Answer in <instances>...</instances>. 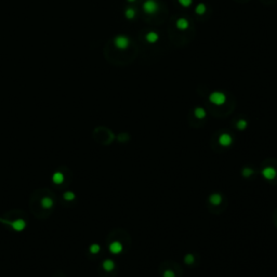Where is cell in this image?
<instances>
[{"label":"cell","mask_w":277,"mask_h":277,"mask_svg":"<svg viewBox=\"0 0 277 277\" xmlns=\"http://www.w3.org/2000/svg\"><path fill=\"white\" fill-rule=\"evenodd\" d=\"M143 10L147 14H154L158 11V3L156 0H146L143 3Z\"/></svg>","instance_id":"277c9868"},{"label":"cell","mask_w":277,"mask_h":277,"mask_svg":"<svg viewBox=\"0 0 277 277\" xmlns=\"http://www.w3.org/2000/svg\"><path fill=\"white\" fill-rule=\"evenodd\" d=\"M63 197H64V199L65 200H67V201H70V200H73V199H75V193L74 192H69V191H67V192H65L64 193V195H63Z\"/></svg>","instance_id":"e0dca14e"},{"label":"cell","mask_w":277,"mask_h":277,"mask_svg":"<svg viewBox=\"0 0 277 277\" xmlns=\"http://www.w3.org/2000/svg\"><path fill=\"white\" fill-rule=\"evenodd\" d=\"M145 39H146V41L149 42V43H155V42L158 41L159 36H158V34H157L156 32H149V33H147V34H146Z\"/></svg>","instance_id":"9c48e42d"},{"label":"cell","mask_w":277,"mask_h":277,"mask_svg":"<svg viewBox=\"0 0 277 277\" xmlns=\"http://www.w3.org/2000/svg\"><path fill=\"white\" fill-rule=\"evenodd\" d=\"M129 2H134V1H137V0H128Z\"/></svg>","instance_id":"cb8c5ba5"},{"label":"cell","mask_w":277,"mask_h":277,"mask_svg":"<svg viewBox=\"0 0 277 277\" xmlns=\"http://www.w3.org/2000/svg\"><path fill=\"white\" fill-rule=\"evenodd\" d=\"M101 250V247H100V245H98V244H93V245H91L90 246V252L91 253H98V251Z\"/></svg>","instance_id":"ac0fdd59"},{"label":"cell","mask_w":277,"mask_h":277,"mask_svg":"<svg viewBox=\"0 0 277 277\" xmlns=\"http://www.w3.org/2000/svg\"><path fill=\"white\" fill-rule=\"evenodd\" d=\"M40 205H41V207L44 209H50L53 206V200L50 198V197H43V198H41V200H40Z\"/></svg>","instance_id":"30bf717a"},{"label":"cell","mask_w":277,"mask_h":277,"mask_svg":"<svg viewBox=\"0 0 277 277\" xmlns=\"http://www.w3.org/2000/svg\"><path fill=\"white\" fill-rule=\"evenodd\" d=\"M125 15L128 20H133V18H135V15H137V11L133 8H128L125 12Z\"/></svg>","instance_id":"9a60e30c"},{"label":"cell","mask_w":277,"mask_h":277,"mask_svg":"<svg viewBox=\"0 0 277 277\" xmlns=\"http://www.w3.org/2000/svg\"><path fill=\"white\" fill-rule=\"evenodd\" d=\"M209 200H210V203L212 204V205L218 206L221 204L222 197H221V195H219V194H212L210 196V198H209Z\"/></svg>","instance_id":"7c38bea8"},{"label":"cell","mask_w":277,"mask_h":277,"mask_svg":"<svg viewBox=\"0 0 277 277\" xmlns=\"http://www.w3.org/2000/svg\"><path fill=\"white\" fill-rule=\"evenodd\" d=\"M184 261L186 264H192L194 262V257L192 254H186L184 258Z\"/></svg>","instance_id":"44dd1931"},{"label":"cell","mask_w":277,"mask_h":277,"mask_svg":"<svg viewBox=\"0 0 277 277\" xmlns=\"http://www.w3.org/2000/svg\"><path fill=\"white\" fill-rule=\"evenodd\" d=\"M0 222L10 225L15 232H22L23 229L26 227V222H25L23 219H16V220H13V221H8V220L0 219Z\"/></svg>","instance_id":"6da1fadb"},{"label":"cell","mask_w":277,"mask_h":277,"mask_svg":"<svg viewBox=\"0 0 277 277\" xmlns=\"http://www.w3.org/2000/svg\"><path fill=\"white\" fill-rule=\"evenodd\" d=\"M179 3L184 8H187L193 3V0H179Z\"/></svg>","instance_id":"ffe728a7"},{"label":"cell","mask_w":277,"mask_h":277,"mask_svg":"<svg viewBox=\"0 0 277 277\" xmlns=\"http://www.w3.org/2000/svg\"><path fill=\"white\" fill-rule=\"evenodd\" d=\"M114 267H115V263L112 260H105V261L103 262V269H104L105 271L111 272L114 269Z\"/></svg>","instance_id":"4fadbf2b"},{"label":"cell","mask_w":277,"mask_h":277,"mask_svg":"<svg viewBox=\"0 0 277 277\" xmlns=\"http://www.w3.org/2000/svg\"><path fill=\"white\" fill-rule=\"evenodd\" d=\"M164 277H175V275H174V273H173L172 271L168 269V271H166L165 273H164Z\"/></svg>","instance_id":"603a6c76"},{"label":"cell","mask_w":277,"mask_h":277,"mask_svg":"<svg viewBox=\"0 0 277 277\" xmlns=\"http://www.w3.org/2000/svg\"><path fill=\"white\" fill-rule=\"evenodd\" d=\"M195 116H196L198 119L205 118V117H206V111L204 108H201V107H197V108L195 109Z\"/></svg>","instance_id":"2e32d148"},{"label":"cell","mask_w":277,"mask_h":277,"mask_svg":"<svg viewBox=\"0 0 277 277\" xmlns=\"http://www.w3.org/2000/svg\"><path fill=\"white\" fill-rule=\"evenodd\" d=\"M109 251L114 254H118L123 251V245L119 241H114L109 245Z\"/></svg>","instance_id":"8992f818"},{"label":"cell","mask_w":277,"mask_h":277,"mask_svg":"<svg viewBox=\"0 0 277 277\" xmlns=\"http://www.w3.org/2000/svg\"><path fill=\"white\" fill-rule=\"evenodd\" d=\"M114 43L115 46H116V48L120 49V50H125V49H127L129 47V44H130V40H129V38L127 36L119 35V36H117L116 38H115Z\"/></svg>","instance_id":"3957f363"},{"label":"cell","mask_w":277,"mask_h":277,"mask_svg":"<svg viewBox=\"0 0 277 277\" xmlns=\"http://www.w3.org/2000/svg\"><path fill=\"white\" fill-rule=\"evenodd\" d=\"M262 174H263L265 179L272 180L276 177V170L274 168H272V167H266V168H264L263 171H262Z\"/></svg>","instance_id":"5b68a950"},{"label":"cell","mask_w":277,"mask_h":277,"mask_svg":"<svg viewBox=\"0 0 277 277\" xmlns=\"http://www.w3.org/2000/svg\"><path fill=\"white\" fill-rule=\"evenodd\" d=\"M252 173H253V171H252V169H250V168H245L243 170V175H244V177H246V178L250 177Z\"/></svg>","instance_id":"7402d4cb"},{"label":"cell","mask_w":277,"mask_h":277,"mask_svg":"<svg viewBox=\"0 0 277 277\" xmlns=\"http://www.w3.org/2000/svg\"><path fill=\"white\" fill-rule=\"evenodd\" d=\"M206 11H207V7H206V4H204V3H198L196 6V8H195V12L198 14V15H203V14H205Z\"/></svg>","instance_id":"5bb4252c"},{"label":"cell","mask_w":277,"mask_h":277,"mask_svg":"<svg viewBox=\"0 0 277 277\" xmlns=\"http://www.w3.org/2000/svg\"><path fill=\"white\" fill-rule=\"evenodd\" d=\"M232 137L229 134H226V133H224V134H222L221 137L219 138V143L222 145V146H229V145L232 144Z\"/></svg>","instance_id":"52a82bcc"},{"label":"cell","mask_w":277,"mask_h":277,"mask_svg":"<svg viewBox=\"0 0 277 277\" xmlns=\"http://www.w3.org/2000/svg\"><path fill=\"white\" fill-rule=\"evenodd\" d=\"M175 25H177V28H179L180 30H185V29H187V28H189V21H187L186 18H181L177 21V22H175Z\"/></svg>","instance_id":"ba28073f"},{"label":"cell","mask_w":277,"mask_h":277,"mask_svg":"<svg viewBox=\"0 0 277 277\" xmlns=\"http://www.w3.org/2000/svg\"><path fill=\"white\" fill-rule=\"evenodd\" d=\"M247 128V121L246 120H239L238 123H237V129H239V130H244V129Z\"/></svg>","instance_id":"d6986e66"},{"label":"cell","mask_w":277,"mask_h":277,"mask_svg":"<svg viewBox=\"0 0 277 277\" xmlns=\"http://www.w3.org/2000/svg\"><path fill=\"white\" fill-rule=\"evenodd\" d=\"M52 181L55 184H62L64 182V174L62 172H55L52 175Z\"/></svg>","instance_id":"8fae6325"},{"label":"cell","mask_w":277,"mask_h":277,"mask_svg":"<svg viewBox=\"0 0 277 277\" xmlns=\"http://www.w3.org/2000/svg\"><path fill=\"white\" fill-rule=\"evenodd\" d=\"M209 100L212 104L214 105H223L226 101V95L223 92H220V91H215V92H212L209 97Z\"/></svg>","instance_id":"7a4b0ae2"}]
</instances>
